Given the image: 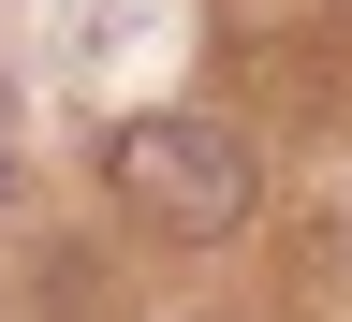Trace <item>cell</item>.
I'll return each mask as SVG.
<instances>
[{"mask_svg":"<svg viewBox=\"0 0 352 322\" xmlns=\"http://www.w3.org/2000/svg\"><path fill=\"white\" fill-rule=\"evenodd\" d=\"M0 176H15V88H0Z\"/></svg>","mask_w":352,"mask_h":322,"instance_id":"7a4b0ae2","label":"cell"},{"mask_svg":"<svg viewBox=\"0 0 352 322\" xmlns=\"http://www.w3.org/2000/svg\"><path fill=\"white\" fill-rule=\"evenodd\" d=\"M103 176H118V205L147 220V235H176V249L235 235V220L264 205V176H250V147L220 117H132L118 147H103Z\"/></svg>","mask_w":352,"mask_h":322,"instance_id":"6da1fadb","label":"cell"}]
</instances>
